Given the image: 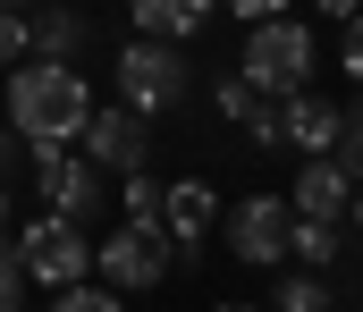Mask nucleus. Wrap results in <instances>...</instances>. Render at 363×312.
<instances>
[{"instance_id": "f257e3e1", "label": "nucleus", "mask_w": 363, "mask_h": 312, "mask_svg": "<svg viewBox=\"0 0 363 312\" xmlns=\"http://www.w3.org/2000/svg\"><path fill=\"white\" fill-rule=\"evenodd\" d=\"M93 118V85L77 59H43V51H26L17 68H9V127L34 144V135H51V144H77V127Z\"/></svg>"}, {"instance_id": "f03ea898", "label": "nucleus", "mask_w": 363, "mask_h": 312, "mask_svg": "<svg viewBox=\"0 0 363 312\" xmlns=\"http://www.w3.org/2000/svg\"><path fill=\"white\" fill-rule=\"evenodd\" d=\"M110 93L127 110H144V118H161V110H178L194 93V68H186V42L169 34H127L118 51H110Z\"/></svg>"}, {"instance_id": "7ed1b4c3", "label": "nucleus", "mask_w": 363, "mask_h": 312, "mask_svg": "<svg viewBox=\"0 0 363 312\" xmlns=\"http://www.w3.org/2000/svg\"><path fill=\"white\" fill-rule=\"evenodd\" d=\"M237 68H245V76H254V85L279 102V93L313 85V68H321V42H313V25H304V17H287V8H279V17H254V25H245V42H237Z\"/></svg>"}, {"instance_id": "20e7f679", "label": "nucleus", "mask_w": 363, "mask_h": 312, "mask_svg": "<svg viewBox=\"0 0 363 312\" xmlns=\"http://www.w3.org/2000/svg\"><path fill=\"white\" fill-rule=\"evenodd\" d=\"M169 262H178V245H169L152 219H118V228L93 245V279H110L118 296H152V287L169 279Z\"/></svg>"}, {"instance_id": "39448f33", "label": "nucleus", "mask_w": 363, "mask_h": 312, "mask_svg": "<svg viewBox=\"0 0 363 312\" xmlns=\"http://www.w3.org/2000/svg\"><path fill=\"white\" fill-rule=\"evenodd\" d=\"M9 253H17L26 287H60V279H85V270H93L85 219H68V211H43V219H26V228L9 236Z\"/></svg>"}, {"instance_id": "423d86ee", "label": "nucleus", "mask_w": 363, "mask_h": 312, "mask_svg": "<svg viewBox=\"0 0 363 312\" xmlns=\"http://www.w3.org/2000/svg\"><path fill=\"white\" fill-rule=\"evenodd\" d=\"M287 195L279 186H254V195H237V203L220 211V236H228V253L245 262V270H279L287 262Z\"/></svg>"}, {"instance_id": "0eeeda50", "label": "nucleus", "mask_w": 363, "mask_h": 312, "mask_svg": "<svg viewBox=\"0 0 363 312\" xmlns=\"http://www.w3.org/2000/svg\"><path fill=\"white\" fill-rule=\"evenodd\" d=\"M26 169H34V186H43L51 211H68V219H93V211H101V169H93L85 152L34 135V144H26Z\"/></svg>"}, {"instance_id": "6e6552de", "label": "nucleus", "mask_w": 363, "mask_h": 312, "mask_svg": "<svg viewBox=\"0 0 363 312\" xmlns=\"http://www.w3.org/2000/svg\"><path fill=\"white\" fill-rule=\"evenodd\" d=\"M77 152H85L93 169H135V161H152V127H144V110H127V102H93V118L77 127Z\"/></svg>"}, {"instance_id": "1a4fd4ad", "label": "nucleus", "mask_w": 363, "mask_h": 312, "mask_svg": "<svg viewBox=\"0 0 363 312\" xmlns=\"http://www.w3.org/2000/svg\"><path fill=\"white\" fill-rule=\"evenodd\" d=\"M161 236L178 253H203V236H220V186L203 178H161Z\"/></svg>"}, {"instance_id": "9d476101", "label": "nucleus", "mask_w": 363, "mask_h": 312, "mask_svg": "<svg viewBox=\"0 0 363 312\" xmlns=\"http://www.w3.org/2000/svg\"><path fill=\"white\" fill-rule=\"evenodd\" d=\"M279 144H287V152H330V144H338V102L313 93V85L279 93Z\"/></svg>"}, {"instance_id": "9b49d317", "label": "nucleus", "mask_w": 363, "mask_h": 312, "mask_svg": "<svg viewBox=\"0 0 363 312\" xmlns=\"http://www.w3.org/2000/svg\"><path fill=\"white\" fill-rule=\"evenodd\" d=\"M347 169L330 161V152H304V169H296V186H287V211H304V219H338L347 211Z\"/></svg>"}, {"instance_id": "f8f14e48", "label": "nucleus", "mask_w": 363, "mask_h": 312, "mask_svg": "<svg viewBox=\"0 0 363 312\" xmlns=\"http://www.w3.org/2000/svg\"><path fill=\"white\" fill-rule=\"evenodd\" d=\"M127 17H135V34H169V42H194V34L220 17V0H127Z\"/></svg>"}, {"instance_id": "ddd939ff", "label": "nucleus", "mask_w": 363, "mask_h": 312, "mask_svg": "<svg viewBox=\"0 0 363 312\" xmlns=\"http://www.w3.org/2000/svg\"><path fill=\"white\" fill-rule=\"evenodd\" d=\"M85 42H93L85 8H34L26 17V51H43V59H77Z\"/></svg>"}, {"instance_id": "4468645a", "label": "nucleus", "mask_w": 363, "mask_h": 312, "mask_svg": "<svg viewBox=\"0 0 363 312\" xmlns=\"http://www.w3.org/2000/svg\"><path fill=\"white\" fill-rule=\"evenodd\" d=\"M271 304H279V312H321V304H338V270L279 262V270H271Z\"/></svg>"}, {"instance_id": "2eb2a0df", "label": "nucleus", "mask_w": 363, "mask_h": 312, "mask_svg": "<svg viewBox=\"0 0 363 312\" xmlns=\"http://www.w3.org/2000/svg\"><path fill=\"white\" fill-rule=\"evenodd\" d=\"M338 245H347V219H304V211L287 219V262H304V270H338V262H347Z\"/></svg>"}, {"instance_id": "dca6fc26", "label": "nucleus", "mask_w": 363, "mask_h": 312, "mask_svg": "<svg viewBox=\"0 0 363 312\" xmlns=\"http://www.w3.org/2000/svg\"><path fill=\"white\" fill-rule=\"evenodd\" d=\"M211 110H220V118H237V127H254V118L271 110V93H262V85H254L245 68H228V76L211 85Z\"/></svg>"}, {"instance_id": "f3484780", "label": "nucleus", "mask_w": 363, "mask_h": 312, "mask_svg": "<svg viewBox=\"0 0 363 312\" xmlns=\"http://www.w3.org/2000/svg\"><path fill=\"white\" fill-rule=\"evenodd\" d=\"M43 296H51V312H118L127 304V296H118V287H110V279H60V287H43Z\"/></svg>"}, {"instance_id": "a211bd4d", "label": "nucleus", "mask_w": 363, "mask_h": 312, "mask_svg": "<svg viewBox=\"0 0 363 312\" xmlns=\"http://www.w3.org/2000/svg\"><path fill=\"white\" fill-rule=\"evenodd\" d=\"M118 219H152L161 228V178L135 161V169H118Z\"/></svg>"}, {"instance_id": "6ab92c4d", "label": "nucleus", "mask_w": 363, "mask_h": 312, "mask_svg": "<svg viewBox=\"0 0 363 312\" xmlns=\"http://www.w3.org/2000/svg\"><path fill=\"white\" fill-rule=\"evenodd\" d=\"M330 161H338V169L363 186V118H338V144H330Z\"/></svg>"}, {"instance_id": "aec40b11", "label": "nucleus", "mask_w": 363, "mask_h": 312, "mask_svg": "<svg viewBox=\"0 0 363 312\" xmlns=\"http://www.w3.org/2000/svg\"><path fill=\"white\" fill-rule=\"evenodd\" d=\"M338 68L363 85V8H347V17H338Z\"/></svg>"}, {"instance_id": "412c9836", "label": "nucleus", "mask_w": 363, "mask_h": 312, "mask_svg": "<svg viewBox=\"0 0 363 312\" xmlns=\"http://www.w3.org/2000/svg\"><path fill=\"white\" fill-rule=\"evenodd\" d=\"M26 59V8H0V68Z\"/></svg>"}, {"instance_id": "4be33fe9", "label": "nucleus", "mask_w": 363, "mask_h": 312, "mask_svg": "<svg viewBox=\"0 0 363 312\" xmlns=\"http://www.w3.org/2000/svg\"><path fill=\"white\" fill-rule=\"evenodd\" d=\"M26 304V270H17V253H0V312Z\"/></svg>"}, {"instance_id": "5701e85b", "label": "nucleus", "mask_w": 363, "mask_h": 312, "mask_svg": "<svg viewBox=\"0 0 363 312\" xmlns=\"http://www.w3.org/2000/svg\"><path fill=\"white\" fill-rule=\"evenodd\" d=\"M17 161H26V135H17V127H0V178H17Z\"/></svg>"}, {"instance_id": "b1692460", "label": "nucleus", "mask_w": 363, "mask_h": 312, "mask_svg": "<svg viewBox=\"0 0 363 312\" xmlns=\"http://www.w3.org/2000/svg\"><path fill=\"white\" fill-rule=\"evenodd\" d=\"M220 8H228V17H245V25H254V17H279V8H287V0H220Z\"/></svg>"}, {"instance_id": "393cba45", "label": "nucleus", "mask_w": 363, "mask_h": 312, "mask_svg": "<svg viewBox=\"0 0 363 312\" xmlns=\"http://www.w3.org/2000/svg\"><path fill=\"white\" fill-rule=\"evenodd\" d=\"M338 219H347V228L363 236V186H347V211H338Z\"/></svg>"}, {"instance_id": "a878e982", "label": "nucleus", "mask_w": 363, "mask_h": 312, "mask_svg": "<svg viewBox=\"0 0 363 312\" xmlns=\"http://www.w3.org/2000/svg\"><path fill=\"white\" fill-rule=\"evenodd\" d=\"M347 8H363V0H313V17H330V25H338Z\"/></svg>"}, {"instance_id": "bb28decb", "label": "nucleus", "mask_w": 363, "mask_h": 312, "mask_svg": "<svg viewBox=\"0 0 363 312\" xmlns=\"http://www.w3.org/2000/svg\"><path fill=\"white\" fill-rule=\"evenodd\" d=\"M0 236H9V178H0Z\"/></svg>"}, {"instance_id": "cd10ccee", "label": "nucleus", "mask_w": 363, "mask_h": 312, "mask_svg": "<svg viewBox=\"0 0 363 312\" xmlns=\"http://www.w3.org/2000/svg\"><path fill=\"white\" fill-rule=\"evenodd\" d=\"M0 8H34V0H0Z\"/></svg>"}]
</instances>
